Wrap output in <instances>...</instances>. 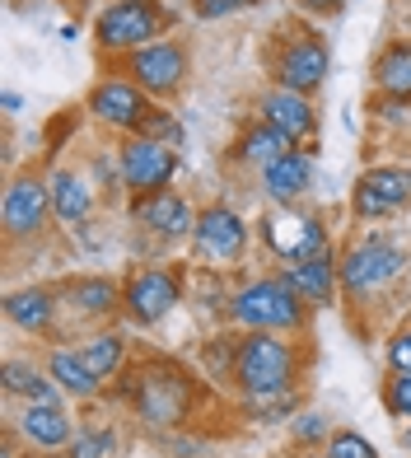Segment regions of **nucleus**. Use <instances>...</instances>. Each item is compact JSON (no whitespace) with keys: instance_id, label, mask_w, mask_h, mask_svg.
<instances>
[{"instance_id":"f257e3e1","label":"nucleus","mask_w":411,"mask_h":458,"mask_svg":"<svg viewBox=\"0 0 411 458\" xmlns=\"http://www.w3.org/2000/svg\"><path fill=\"white\" fill-rule=\"evenodd\" d=\"M234 374L253 398H276L290 384V346L276 342L272 332H248L234 351Z\"/></svg>"},{"instance_id":"f03ea898","label":"nucleus","mask_w":411,"mask_h":458,"mask_svg":"<svg viewBox=\"0 0 411 458\" xmlns=\"http://www.w3.org/2000/svg\"><path fill=\"white\" fill-rule=\"evenodd\" d=\"M234 318L248 323L253 332H272V327H295L304 318V309H299V295L285 281H257L248 290H239Z\"/></svg>"},{"instance_id":"7ed1b4c3","label":"nucleus","mask_w":411,"mask_h":458,"mask_svg":"<svg viewBox=\"0 0 411 458\" xmlns=\"http://www.w3.org/2000/svg\"><path fill=\"white\" fill-rule=\"evenodd\" d=\"M169 24V14H159L146 0H122V5H108L98 14V43L103 47H146L150 38Z\"/></svg>"},{"instance_id":"20e7f679","label":"nucleus","mask_w":411,"mask_h":458,"mask_svg":"<svg viewBox=\"0 0 411 458\" xmlns=\"http://www.w3.org/2000/svg\"><path fill=\"white\" fill-rule=\"evenodd\" d=\"M178 169V155L169 150V145L159 140H131L127 150H122V182L131 187V192H159L164 182L173 178Z\"/></svg>"},{"instance_id":"39448f33","label":"nucleus","mask_w":411,"mask_h":458,"mask_svg":"<svg viewBox=\"0 0 411 458\" xmlns=\"http://www.w3.org/2000/svg\"><path fill=\"white\" fill-rule=\"evenodd\" d=\"M398 272H402V253L393 243H365L341 262V285L351 290V295H369V290H379Z\"/></svg>"},{"instance_id":"423d86ee","label":"nucleus","mask_w":411,"mask_h":458,"mask_svg":"<svg viewBox=\"0 0 411 458\" xmlns=\"http://www.w3.org/2000/svg\"><path fill=\"white\" fill-rule=\"evenodd\" d=\"M197 248L201 258L211 262H234L243 253V243H248V229H243V220L234 211H224V206H211V211L197 216Z\"/></svg>"},{"instance_id":"0eeeda50","label":"nucleus","mask_w":411,"mask_h":458,"mask_svg":"<svg viewBox=\"0 0 411 458\" xmlns=\"http://www.w3.org/2000/svg\"><path fill=\"white\" fill-rule=\"evenodd\" d=\"M407 201H411V174L407 169H369L356 182V211L369 216V220L398 211Z\"/></svg>"},{"instance_id":"6e6552de","label":"nucleus","mask_w":411,"mask_h":458,"mask_svg":"<svg viewBox=\"0 0 411 458\" xmlns=\"http://www.w3.org/2000/svg\"><path fill=\"white\" fill-rule=\"evenodd\" d=\"M131 75H136L150 94H173V89L182 85V75H188V56H182L178 43H150V47L136 52Z\"/></svg>"},{"instance_id":"1a4fd4ad","label":"nucleus","mask_w":411,"mask_h":458,"mask_svg":"<svg viewBox=\"0 0 411 458\" xmlns=\"http://www.w3.org/2000/svg\"><path fill=\"white\" fill-rule=\"evenodd\" d=\"M136 403H140V416H150L155 426H173L188 411V384L178 374H140Z\"/></svg>"},{"instance_id":"9d476101","label":"nucleus","mask_w":411,"mask_h":458,"mask_svg":"<svg viewBox=\"0 0 411 458\" xmlns=\"http://www.w3.org/2000/svg\"><path fill=\"white\" fill-rule=\"evenodd\" d=\"M266 243L290 262H308V258H323L327 234H323V225L308 220V216H276L266 225Z\"/></svg>"},{"instance_id":"9b49d317","label":"nucleus","mask_w":411,"mask_h":458,"mask_svg":"<svg viewBox=\"0 0 411 458\" xmlns=\"http://www.w3.org/2000/svg\"><path fill=\"white\" fill-rule=\"evenodd\" d=\"M52 206V192L38 178H19L10 192H5V229L10 234H33V229H43V216Z\"/></svg>"},{"instance_id":"f8f14e48","label":"nucleus","mask_w":411,"mask_h":458,"mask_svg":"<svg viewBox=\"0 0 411 458\" xmlns=\"http://www.w3.org/2000/svg\"><path fill=\"white\" fill-rule=\"evenodd\" d=\"M127 304H131L136 323H159L178 304V281L169 272H155V267H150V272H140L127 285Z\"/></svg>"},{"instance_id":"ddd939ff","label":"nucleus","mask_w":411,"mask_h":458,"mask_svg":"<svg viewBox=\"0 0 411 458\" xmlns=\"http://www.w3.org/2000/svg\"><path fill=\"white\" fill-rule=\"evenodd\" d=\"M89 108H94V117L113 122V127H140V122H146V113H150L146 98H140V89L122 85V80L98 85V89L89 94Z\"/></svg>"},{"instance_id":"4468645a","label":"nucleus","mask_w":411,"mask_h":458,"mask_svg":"<svg viewBox=\"0 0 411 458\" xmlns=\"http://www.w3.org/2000/svg\"><path fill=\"white\" fill-rule=\"evenodd\" d=\"M323 75H327V47L318 43V38L295 43L290 52H285V61H281V80H285V89H295V94L318 89Z\"/></svg>"},{"instance_id":"2eb2a0df","label":"nucleus","mask_w":411,"mask_h":458,"mask_svg":"<svg viewBox=\"0 0 411 458\" xmlns=\"http://www.w3.org/2000/svg\"><path fill=\"white\" fill-rule=\"evenodd\" d=\"M262 113H266V122H272L276 131H285L290 140L314 131V108H308V98H304V94H295V89H276V94H266V98H262Z\"/></svg>"},{"instance_id":"dca6fc26","label":"nucleus","mask_w":411,"mask_h":458,"mask_svg":"<svg viewBox=\"0 0 411 458\" xmlns=\"http://www.w3.org/2000/svg\"><path fill=\"white\" fill-rule=\"evenodd\" d=\"M19 430L29 435L33 445H66L71 440V416L61 403H29V411L19 416Z\"/></svg>"},{"instance_id":"f3484780","label":"nucleus","mask_w":411,"mask_h":458,"mask_svg":"<svg viewBox=\"0 0 411 458\" xmlns=\"http://www.w3.org/2000/svg\"><path fill=\"white\" fill-rule=\"evenodd\" d=\"M140 220H146L150 229H159V234H192L197 229L192 206L182 197H173V192H155L150 201H140Z\"/></svg>"},{"instance_id":"a211bd4d","label":"nucleus","mask_w":411,"mask_h":458,"mask_svg":"<svg viewBox=\"0 0 411 458\" xmlns=\"http://www.w3.org/2000/svg\"><path fill=\"white\" fill-rule=\"evenodd\" d=\"M308 174H314V169H308V155H281L276 164H266V169H262V182H266V192H272L276 201H295L299 192H304V187H308Z\"/></svg>"},{"instance_id":"6ab92c4d","label":"nucleus","mask_w":411,"mask_h":458,"mask_svg":"<svg viewBox=\"0 0 411 458\" xmlns=\"http://www.w3.org/2000/svg\"><path fill=\"white\" fill-rule=\"evenodd\" d=\"M285 285H290L295 295L314 300V304H327V300H332V262H327V258H308V262L285 267Z\"/></svg>"},{"instance_id":"aec40b11","label":"nucleus","mask_w":411,"mask_h":458,"mask_svg":"<svg viewBox=\"0 0 411 458\" xmlns=\"http://www.w3.org/2000/svg\"><path fill=\"white\" fill-rule=\"evenodd\" d=\"M47 369H52V379L66 388L71 398H89V393L103 384L98 374L85 365V356H80V351H52V365H47Z\"/></svg>"},{"instance_id":"412c9836","label":"nucleus","mask_w":411,"mask_h":458,"mask_svg":"<svg viewBox=\"0 0 411 458\" xmlns=\"http://www.w3.org/2000/svg\"><path fill=\"white\" fill-rule=\"evenodd\" d=\"M89 206H94V197H89V187L80 182L75 174L61 169V174L52 178V211H56L61 220H85Z\"/></svg>"},{"instance_id":"4be33fe9","label":"nucleus","mask_w":411,"mask_h":458,"mask_svg":"<svg viewBox=\"0 0 411 458\" xmlns=\"http://www.w3.org/2000/svg\"><path fill=\"white\" fill-rule=\"evenodd\" d=\"M5 314L24 332H43L52 323V300H47V290H19V295L5 300Z\"/></svg>"},{"instance_id":"5701e85b","label":"nucleus","mask_w":411,"mask_h":458,"mask_svg":"<svg viewBox=\"0 0 411 458\" xmlns=\"http://www.w3.org/2000/svg\"><path fill=\"white\" fill-rule=\"evenodd\" d=\"M239 155H243V159H253V164H262V169H266V164H276L281 155H290V136L276 131L272 122H266V127L248 131V140L239 145Z\"/></svg>"},{"instance_id":"b1692460","label":"nucleus","mask_w":411,"mask_h":458,"mask_svg":"<svg viewBox=\"0 0 411 458\" xmlns=\"http://www.w3.org/2000/svg\"><path fill=\"white\" fill-rule=\"evenodd\" d=\"M374 75H379V85L388 94H411V47L407 43H393V47L379 56Z\"/></svg>"},{"instance_id":"393cba45","label":"nucleus","mask_w":411,"mask_h":458,"mask_svg":"<svg viewBox=\"0 0 411 458\" xmlns=\"http://www.w3.org/2000/svg\"><path fill=\"white\" fill-rule=\"evenodd\" d=\"M80 356H85V365L98 374V379H113V374L122 369V356H127V346H122V337H94L85 351H80Z\"/></svg>"},{"instance_id":"a878e982","label":"nucleus","mask_w":411,"mask_h":458,"mask_svg":"<svg viewBox=\"0 0 411 458\" xmlns=\"http://www.w3.org/2000/svg\"><path fill=\"white\" fill-rule=\"evenodd\" d=\"M5 388H10V393H24L29 403H52L47 379H43L33 365H24V360H10V365H5Z\"/></svg>"},{"instance_id":"bb28decb","label":"nucleus","mask_w":411,"mask_h":458,"mask_svg":"<svg viewBox=\"0 0 411 458\" xmlns=\"http://www.w3.org/2000/svg\"><path fill=\"white\" fill-rule=\"evenodd\" d=\"M71 300L85 309V314H108V309H113V285L108 281H75Z\"/></svg>"},{"instance_id":"cd10ccee","label":"nucleus","mask_w":411,"mask_h":458,"mask_svg":"<svg viewBox=\"0 0 411 458\" xmlns=\"http://www.w3.org/2000/svg\"><path fill=\"white\" fill-rule=\"evenodd\" d=\"M113 430H94V435H75L71 440V458H108L113 454Z\"/></svg>"},{"instance_id":"c85d7f7f","label":"nucleus","mask_w":411,"mask_h":458,"mask_svg":"<svg viewBox=\"0 0 411 458\" xmlns=\"http://www.w3.org/2000/svg\"><path fill=\"white\" fill-rule=\"evenodd\" d=\"M327 454H332V458H379V454H374V445H369L365 435H356V430H341V435H332V445H327Z\"/></svg>"},{"instance_id":"c756f323","label":"nucleus","mask_w":411,"mask_h":458,"mask_svg":"<svg viewBox=\"0 0 411 458\" xmlns=\"http://www.w3.org/2000/svg\"><path fill=\"white\" fill-rule=\"evenodd\" d=\"M388 411L411 416V374H398V379L388 384Z\"/></svg>"},{"instance_id":"7c9ffc66","label":"nucleus","mask_w":411,"mask_h":458,"mask_svg":"<svg viewBox=\"0 0 411 458\" xmlns=\"http://www.w3.org/2000/svg\"><path fill=\"white\" fill-rule=\"evenodd\" d=\"M248 0H197V14L201 19H220V14H239Z\"/></svg>"},{"instance_id":"2f4dec72","label":"nucleus","mask_w":411,"mask_h":458,"mask_svg":"<svg viewBox=\"0 0 411 458\" xmlns=\"http://www.w3.org/2000/svg\"><path fill=\"white\" fill-rule=\"evenodd\" d=\"M388 360H393L398 374H411V332H402V337L388 346Z\"/></svg>"},{"instance_id":"473e14b6","label":"nucleus","mask_w":411,"mask_h":458,"mask_svg":"<svg viewBox=\"0 0 411 458\" xmlns=\"http://www.w3.org/2000/svg\"><path fill=\"white\" fill-rule=\"evenodd\" d=\"M295 435H299V440H318V435H323V416H304V421L295 426Z\"/></svg>"},{"instance_id":"72a5a7b5","label":"nucleus","mask_w":411,"mask_h":458,"mask_svg":"<svg viewBox=\"0 0 411 458\" xmlns=\"http://www.w3.org/2000/svg\"><path fill=\"white\" fill-rule=\"evenodd\" d=\"M304 5H308V10H323V14H332V10H341V5H346V0H304Z\"/></svg>"},{"instance_id":"f704fd0d","label":"nucleus","mask_w":411,"mask_h":458,"mask_svg":"<svg viewBox=\"0 0 411 458\" xmlns=\"http://www.w3.org/2000/svg\"><path fill=\"white\" fill-rule=\"evenodd\" d=\"M407 449H411V426H407Z\"/></svg>"}]
</instances>
